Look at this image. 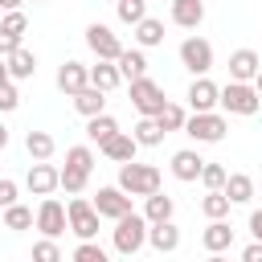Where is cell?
I'll use <instances>...</instances> for the list:
<instances>
[{"label": "cell", "instance_id": "cell-22", "mask_svg": "<svg viewBox=\"0 0 262 262\" xmlns=\"http://www.w3.org/2000/svg\"><path fill=\"white\" fill-rule=\"evenodd\" d=\"M221 192L229 196V205H246V201L254 196V180H250L246 172H229L225 184H221Z\"/></svg>", "mask_w": 262, "mask_h": 262}, {"label": "cell", "instance_id": "cell-2", "mask_svg": "<svg viewBox=\"0 0 262 262\" xmlns=\"http://www.w3.org/2000/svg\"><path fill=\"white\" fill-rule=\"evenodd\" d=\"M217 106L225 111V115H258V106H262V94L254 90V82H225L221 86V94H217Z\"/></svg>", "mask_w": 262, "mask_h": 262}, {"label": "cell", "instance_id": "cell-42", "mask_svg": "<svg viewBox=\"0 0 262 262\" xmlns=\"http://www.w3.org/2000/svg\"><path fill=\"white\" fill-rule=\"evenodd\" d=\"M12 49H20V37H16V33H4V29H0V57H8Z\"/></svg>", "mask_w": 262, "mask_h": 262}, {"label": "cell", "instance_id": "cell-31", "mask_svg": "<svg viewBox=\"0 0 262 262\" xmlns=\"http://www.w3.org/2000/svg\"><path fill=\"white\" fill-rule=\"evenodd\" d=\"M86 184H90V172H82V168H74V164L57 168V188H66L70 196H74V192H82Z\"/></svg>", "mask_w": 262, "mask_h": 262}, {"label": "cell", "instance_id": "cell-12", "mask_svg": "<svg viewBox=\"0 0 262 262\" xmlns=\"http://www.w3.org/2000/svg\"><path fill=\"white\" fill-rule=\"evenodd\" d=\"M217 94H221V86H217V82H209L205 74H196L184 98H188V106H192V111H213V106H217Z\"/></svg>", "mask_w": 262, "mask_h": 262}, {"label": "cell", "instance_id": "cell-35", "mask_svg": "<svg viewBox=\"0 0 262 262\" xmlns=\"http://www.w3.org/2000/svg\"><path fill=\"white\" fill-rule=\"evenodd\" d=\"M74 262H106V250L94 242V237H82L74 246Z\"/></svg>", "mask_w": 262, "mask_h": 262}, {"label": "cell", "instance_id": "cell-20", "mask_svg": "<svg viewBox=\"0 0 262 262\" xmlns=\"http://www.w3.org/2000/svg\"><path fill=\"white\" fill-rule=\"evenodd\" d=\"M172 213H176V201H172L168 192L156 188V192L143 196V217H147V225H151V221H172Z\"/></svg>", "mask_w": 262, "mask_h": 262}, {"label": "cell", "instance_id": "cell-46", "mask_svg": "<svg viewBox=\"0 0 262 262\" xmlns=\"http://www.w3.org/2000/svg\"><path fill=\"white\" fill-rule=\"evenodd\" d=\"M4 147H8V127L0 123V151H4Z\"/></svg>", "mask_w": 262, "mask_h": 262}, {"label": "cell", "instance_id": "cell-9", "mask_svg": "<svg viewBox=\"0 0 262 262\" xmlns=\"http://www.w3.org/2000/svg\"><path fill=\"white\" fill-rule=\"evenodd\" d=\"M86 45H90V53L94 57H106V61H115L119 53H123V41L111 33V25H86Z\"/></svg>", "mask_w": 262, "mask_h": 262}, {"label": "cell", "instance_id": "cell-49", "mask_svg": "<svg viewBox=\"0 0 262 262\" xmlns=\"http://www.w3.org/2000/svg\"><path fill=\"white\" fill-rule=\"evenodd\" d=\"M33 4H45V0H33Z\"/></svg>", "mask_w": 262, "mask_h": 262}, {"label": "cell", "instance_id": "cell-38", "mask_svg": "<svg viewBox=\"0 0 262 262\" xmlns=\"http://www.w3.org/2000/svg\"><path fill=\"white\" fill-rule=\"evenodd\" d=\"M225 176H229V172H225L221 164H209V160H205V168H201V176H196V180H201L205 188H221V184H225Z\"/></svg>", "mask_w": 262, "mask_h": 262}, {"label": "cell", "instance_id": "cell-34", "mask_svg": "<svg viewBox=\"0 0 262 262\" xmlns=\"http://www.w3.org/2000/svg\"><path fill=\"white\" fill-rule=\"evenodd\" d=\"M115 12H119L123 25H135V20L147 16V0H115Z\"/></svg>", "mask_w": 262, "mask_h": 262}, {"label": "cell", "instance_id": "cell-5", "mask_svg": "<svg viewBox=\"0 0 262 262\" xmlns=\"http://www.w3.org/2000/svg\"><path fill=\"white\" fill-rule=\"evenodd\" d=\"M66 217H70V233L82 242V237H98V209L82 196V192H74V201L66 205Z\"/></svg>", "mask_w": 262, "mask_h": 262}, {"label": "cell", "instance_id": "cell-28", "mask_svg": "<svg viewBox=\"0 0 262 262\" xmlns=\"http://www.w3.org/2000/svg\"><path fill=\"white\" fill-rule=\"evenodd\" d=\"M131 135H135V143H139V147H156V143H164V127H160L151 115H143V119L135 123V131H131Z\"/></svg>", "mask_w": 262, "mask_h": 262}, {"label": "cell", "instance_id": "cell-26", "mask_svg": "<svg viewBox=\"0 0 262 262\" xmlns=\"http://www.w3.org/2000/svg\"><path fill=\"white\" fill-rule=\"evenodd\" d=\"M123 82V74H119V66L115 61H106V57H98V66H90V86H98V90H115Z\"/></svg>", "mask_w": 262, "mask_h": 262}, {"label": "cell", "instance_id": "cell-18", "mask_svg": "<svg viewBox=\"0 0 262 262\" xmlns=\"http://www.w3.org/2000/svg\"><path fill=\"white\" fill-rule=\"evenodd\" d=\"M70 98H74V111L86 115V119L98 115V111H106V90H98V86H90V82H86L78 94H70Z\"/></svg>", "mask_w": 262, "mask_h": 262}, {"label": "cell", "instance_id": "cell-45", "mask_svg": "<svg viewBox=\"0 0 262 262\" xmlns=\"http://www.w3.org/2000/svg\"><path fill=\"white\" fill-rule=\"evenodd\" d=\"M20 4H25V0H0V8H4V12H8V8H20Z\"/></svg>", "mask_w": 262, "mask_h": 262}, {"label": "cell", "instance_id": "cell-41", "mask_svg": "<svg viewBox=\"0 0 262 262\" xmlns=\"http://www.w3.org/2000/svg\"><path fill=\"white\" fill-rule=\"evenodd\" d=\"M16 192H20V188H16V180L0 176V209H4V205H12V201H16Z\"/></svg>", "mask_w": 262, "mask_h": 262}, {"label": "cell", "instance_id": "cell-21", "mask_svg": "<svg viewBox=\"0 0 262 262\" xmlns=\"http://www.w3.org/2000/svg\"><path fill=\"white\" fill-rule=\"evenodd\" d=\"M205 20V0H172V25L196 29Z\"/></svg>", "mask_w": 262, "mask_h": 262}, {"label": "cell", "instance_id": "cell-19", "mask_svg": "<svg viewBox=\"0 0 262 262\" xmlns=\"http://www.w3.org/2000/svg\"><path fill=\"white\" fill-rule=\"evenodd\" d=\"M201 168H205V160H201L192 147H184V151H176V156H172V176H176V180H184V184H192V180L201 176Z\"/></svg>", "mask_w": 262, "mask_h": 262}, {"label": "cell", "instance_id": "cell-33", "mask_svg": "<svg viewBox=\"0 0 262 262\" xmlns=\"http://www.w3.org/2000/svg\"><path fill=\"white\" fill-rule=\"evenodd\" d=\"M184 119H188V111H184V106H176V102H164V111L156 115V123L164 127V135H168V131H180V127H184Z\"/></svg>", "mask_w": 262, "mask_h": 262}, {"label": "cell", "instance_id": "cell-29", "mask_svg": "<svg viewBox=\"0 0 262 262\" xmlns=\"http://www.w3.org/2000/svg\"><path fill=\"white\" fill-rule=\"evenodd\" d=\"M25 151H29L33 160H49V156L57 151V143H53L49 131H29V135H25Z\"/></svg>", "mask_w": 262, "mask_h": 262}, {"label": "cell", "instance_id": "cell-44", "mask_svg": "<svg viewBox=\"0 0 262 262\" xmlns=\"http://www.w3.org/2000/svg\"><path fill=\"white\" fill-rule=\"evenodd\" d=\"M250 233L262 242V209H254V213H250Z\"/></svg>", "mask_w": 262, "mask_h": 262}, {"label": "cell", "instance_id": "cell-32", "mask_svg": "<svg viewBox=\"0 0 262 262\" xmlns=\"http://www.w3.org/2000/svg\"><path fill=\"white\" fill-rule=\"evenodd\" d=\"M201 213H205V217H229V196H225L221 188H209V192L201 196Z\"/></svg>", "mask_w": 262, "mask_h": 262}, {"label": "cell", "instance_id": "cell-7", "mask_svg": "<svg viewBox=\"0 0 262 262\" xmlns=\"http://www.w3.org/2000/svg\"><path fill=\"white\" fill-rule=\"evenodd\" d=\"M33 225L45 233V237H61L66 229H70V217H66V205L49 192V196H41V205H37V213H33Z\"/></svg>", "mask_w": 262, "mask_h": 262}, {"label": "cell", "instance_id": "cell-36", "mask_svg": "<svg viewBox=\"0 0 262 262\" xmlns=\"http://www.w3.org/2000/svg\"><path fill=\"white\" fill-rule=\"evenodd\" d=\"M66 164H74V168H82V172H94V151H90L86 143L66 147Z\"/></svg>", "mask_w": 262, "mask_h": 262}, {"label": "cell", "instance_id": "cell-50", "mask_svg": "<svg viewBox=\"0 0 262 262\" xmlns=\"http://www.w3.org/2000/svg\"><path fill=\"white\" fill-rule=\"evenodd\" d=\"M0 213H4V209H0ZM0 225H4V221H0Z\"/></svg>", "mask_w": 262, "mask_h": 262}, {"label": "cell", "instance_id": "cell-3", "mask_svg": "<svg viewBox=\"0 0 262 262\" xmlns=\"http://www.w3.org/2000/svg\"><path fill=\"white\" fill-rule=\"evenodd\" d=\"M160 184H164V176H160L156 164H135V160L119 164V188H123V192H131V196H147V192H156Z\"/></svg>", "mask_w": 262, "mask_h": 262}, {"label": "cell", "instance_id": "cell-6", "mask_svg": "<svg viewBox=\"0 0 262 262\" xmlns=\"http://www.w3.org/2000/svg\"><path fill=\"white\" fill-rule=\"evenodd\" d=\"M164 102H168V98H164V86H160L156 78H147V74H143V78H131V106H135L139 115H151V119H156V115L164 111Z\"/></svg>", "mask_w": 262, "mask_h": 262}, {"label": "cell", "instance_id": "cell-15", "mask_svg": "<svg viewBox=\"0 0 262 262\" xmlns=\"http://www.w3.org/2000/svg\"><path fill=\"white\" fill-rule=\"evenodd\" d=\"M258 66H262V57H258L254 49H233V53H229V78H233V82H254Z\"/></svg>", "mask_w": 262, "mask_h": 262}, {"label": "cell", "instance_id": "cell-27", "mask_svg": "<svg viewBox=\"0 0 262 262\" xmlns=\"http://www.w3.org/2000/svg\"><path fill=\"white\" fill-rule=\"evenodd\" d=\"M115 131H119V123H115L106 111H98V115H90V119H86V139H90V143H98V147H102Z\"/></svg>", "mask_w": 262, "mask_h": 262}, {"label": "cell", "instance_id": "cell-30", "mask_svg": "<svg viewBox=\"0 0 262 262\" xmlns=\"http://www.w3.org/2000/svg\"><path fill=\"white\" fill-rule=\"evenodd\" d=\"M0 221H4V229H33V209L20 205V201H12V205H4Z\"/></svg>", "mask_w": 262, "mask_h": 262}, {"label": "cell", "instance_id": "cell-14", "mask_svg": "<svg viewBox=\"0 0 262 262\" xmlns=\"http://www.w3.org/2000/svg\"><path fill=\"white\" fill-rule=\"evenodd\" d=\"M147 246L160 250V254H172V250H180V229L172 221H151L147 225Z\"/></svg>", "mask_w": 262, "mask_h": 262}, {"label": "cell", "instance_id": "cell-10", "mask_svg": "<svg viewBox=\"0 0 262 262\" xmlns=\"http://www.w3.org/2000/svg\"><path fill=\"white\" fill-rule=\"evenodd\" d=\"M90 205L98 209V217H111V221H119L123 213H131V192H123L119 184H111V188H98V196H94Z\"/></svg>", "mask_w": 262, "mask_h": 262}, {"label": "cell", "instance_id": "cell-16", "mask_svg": "<svg viewBox=\"0 0 262 262\" xmlns=\"http://www.w3.org/2000/svg\"><path fill=\"white\" fill-rule=\"evenodd\" d=\"M135 151H139V143H135V135H131V131H115V135L102 143V156H106V160H115V164L135 160Z\"/></svg>", "mask_w": 262, "mask_h": 262}, {"label": "cell", "instance_id": "cell-47", "mask_svg": "<svg viewBox=\"0 0 262 262\" xmlns=\"http://www.w3.org/2000/svg\"><path fill=\"white\" fill-rule=\"evenodd\" d=\"M254 90L262 94V66H258V74H254Z\"/></svg>", "mask_w": 262, "mask_h": 262}, {"label": "cell", "instance_id": "cell-48", "mask_svg": "<svg viewBox=\"0 0 262 262\" xmlns=\"http://www.w3.org/2000/svg\"><path fill=\"white\" fill-rule=\"evenodd\" d=\"M0 82H8V61L0 57Z\"/></svg>", "mask_w": 262, "mask_h": 262}, {"label": "cell", "instance_id": "cell-13", "mask_svg": "<svg viewBox=\"0 0 262 262\" xmlns=\"http://www.w3.org/2000/svg\"><path fill=\"white\" fill-rule=\"evenodd\" d=\"M25 184H29L33 196H49V192L57 188V168H53L49 160H37V164L29 168V176H25Z\"/></svg>", "mask_w": 262, "mask_h": 262}, {"label": "cell", "instance_id": "cell-17", "mask_svg": "<svg viewBox=\"0 0 262 262\" xmlns=\"http://www.w3.org/2000/svg\"><path fill=\"white\" fill-rule=\"evenodd\" d=\"M86 82H90V66H82V61H66L57 70V90L61 94H78Z\"/></svg>", "mask_w": 262, "mask_h": 262}, {"label": "cell", "instance_id": "cell-1", "mask_svg": "<svg viewBox=\"0 0 262 262\" xmlns=\"http://www.w3.org/2000/svg\"><path fill=\"white\" fill-rule=\"evenodd\" d=\"M111 242H115V254H123V258L139 254V250L147 246V217H139L135 209L123 213V217L115 221V229H111Z\"/></svg>", "mask_w": 262, "mask_h": 262}, {"label": "cell", "instance_id": "cell-8", "mask_svg": "<svg viewBox=\"0 0 262 262\" xmlns=\"http://www.w3.org/2000/svg\"><path fill=\"white\" fill-rule=\"evenodd\" d=\"M180 66L196 78V74H209L213 70V45L205 37H184L180 41Z\"/></svg>", "mask_w": 262, "mask_h": 262}, {"label": "cell", "instance_id": "cell-43", "mask_svg": "<svg viewBox=\"0 0 262 262\" xmlns=\"http://www.w3.org/2000/svg\"><path fill=\"white\" fill-rule=\"evenodd\" d=\"M242 258H246V262H262V242L254 237V242H250V246L242 250Z\"/></svg>", "mask_w": 262, "mask_h": 262}, {"label": "cell", "instance_id": "cell-37", "mask_svg": "<svg viewBox=\"0 0 262 262\" xmlns=\"http://www.w3.org/2000/svg\"><path fill=\"white\" fill-rule=\"evenodd\" d=\"M0 29H4V33H16V37H25V29H29V16H25L20 8H8V12H4V20H0Z\"/></svg>", "mask_w": 262, "mask_h": 262}, {"label": "cell", "instance_id": "cell-11", "mask_svg": "<svg viewBox=\"0 0 262 262\" xmlns=\"http://www.w3.org/2000/svg\"><path fill=\"white\" fill-rule=\"evenodd\" d=\"M201 246H205L209 254L229 250V246H233V225H229L225 217H209V225H205V233H201Z\"/></svg>", "mask_w": 262, "mask_h": 262}, {"label": "cell", "instance_id": "cell-25", "mask_svg": "<svg viewBox=\"0 0 262 262\" xmlns=\"http://www.w3.org/2000/svg\"><path fill=\"white\" fill-rule=\"evenodd\" d=\"M115 66H119L123 82H131V78H143V74H147V57H143V49H123V53L115 57Z\"/></svg>", "mask_w": 262, "mask_h": 262}, {"label": "cell", "instance_id": "cell-40", "mask_svg": "<svg viewBox=\"0 0 262 262\" xmlns=\"http://www.w3.org/2000/svg\"><path fill=\"white\" fill-rule=\"evenodd\" d=\"M16 106H20V94H16L12 78H8V82H0V111H16Z\"/></svg>", "mask_w": 262, "mask_h": 262}, {"label": "cell", "instance_id": "cell-39", "mask_svg": "<svg viewBox=\"0 0 262 262\" xmlns=\"http://www.w3.org/2000/svg\"><path fill=\"white\" fill-rule=\"evenodd\" d=\"M57 258H61V250H57L53 237H45V242L33 246V262H57Z\"/></svg>", "mask_w": 262, "mask_h": 262}, {"label": "cell", "instance_id": "cell-24", "mask_svg": "<svg viewBox=\"0 0 262 262\" xmlns=\"http://www.w3.org/2000/svg\"><path fill=\"white\" fill-rule=\"evenodd\" d=\"M4 61H8V78H16V82H20V78H33V74H37V53H29L25 45H20V49H12V53H8Z\"/></svg>", "mask_w": 262, "mask_h": 262}, {"label": "cell", "instance_id": "cell-4", "mask_svg": "<svg viewBox=\"0 0 262 262\" xmlns=\"http://www.w3.org/2000/svg\"><path fill=\"white\" fill-rule=\"evenodd\" d=\"M180 131H184L188 139H196V143H221L225 131H229V123H225V115H217V111H192Z\"/></svg>", "mask_w": 262, "mask_h": 262}, {"label": "cell", "instance_id": "cell-23", "mask_svg": "<svg viewBox=\"0 0 262 262\" xmlns=\"http://www.w3.org/2000/svg\"><path fill=\"white\" fill-rule=\"evenodd\" d=\"M131 29H135V41H139V49L164 45V20H156V16H143V20H135Z\"/></svg>", "mask_w": 262, "mask_h": 262}]
</instances>
